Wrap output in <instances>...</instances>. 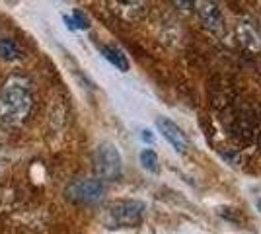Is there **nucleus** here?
<instances>
[{"label":"nucleus","mask_w":261,"mask_h":234,"mask_svg":"<svg viewBox=\"0 0 261 234\" xmlns=\"http://www.w3.org/2000/svg\"><path fill=\"white\" fill-rule=\"evenodd\" d=\"M193 10L197 12L199 20L213 32H218L224 25V16L215 0H193Z\"/></svg>","instance_id":"obj_6"},{"label":"nucleus","mask_w":261,"mask_h":234,"mask_svg":"<svg viewBox=\"0 0 261 234\" xmlns=\"http://www.w3.org/2000/svg\"><path fill=\"white\" fill-rule=\"evenodd\" d=\"M141 164L144 170H148V172H158V154L154 152L152 148H144L141 150Z\"/></svg>","instance_id":"obj_11"},{"label":"nucleus","mask_w":261,"mask_h":234,"mask_svg":"<svg viewBox=\"0 0 261 234\" xmlns=\"http://www.w3.org/2000/svg\"><path fill=\"white\" fill-rule=\"evenodd\" d=\"M142 139H144V141H148V143H152V135H150L148 129H144V131H142Z\"/></svg>","instance_id":"obj_14"},{"label":"nucleus","mask_w":261,"mask_h":234,"mask_svg":"<svg viewBox=\"0 0 261 234\" xmlns=\"http://www.w3.org/2000/svg\"><path fill=\"white\" fill-rule=\"evenodd\" d=\"M146 205L142 201L137 199H119L109 203L103 209L101 215V223L106 228H135L142 223L144 219Z\"/></svg>","instance_id":"obj_2"},{"label":"nucleus","mask_w":261,"mask_h":234,"mask_svg":"<svg viewBox=\"0 0 261 234\" xmlns=\"http://www.w3.org/2000/svg\"><path fill=\"white\" fill-rule=\"evenodd\" d=\"M259 72H261V63H259Z\"/></svg>","instance_id":"obj_16"},{"label":"nucleus","mask_w":261,"mask_h":234,"mask_svg":"<svg viewBox=\"0 0 261 234\" xmlns=\"http://www.w3.org/2000/svg\"><path fill=\"white\" fill-rule=\"evenodd\" d=\"M32 110V80L22 74H10L0 84V123L18 127L30 117Z\"/></svg>","instance_id":"obj_1"},{"label":"nucleus","mask_w":261,"mask_h":234,"mask_svg":"<svg viewBox=\"0 0 261 234\" xmlns=\"http://www.w3.org/2000/svg\"><path fill=\"white\" fill-rule=\"evenodd\" d=\"M94 164H96V172H98L99 179H113L121 178L123 172V160L117 150V146L113 143H101L96 148V156H94Z\"/></svg>","instance_id":"obj_4"},{"label":"nucleus","mask_w":261,"mask_h":234,"mask_svg":"<svg viewBox=\"0 0 261 234\" xmlns=\"http://www.w3.org/2000/svg\"><path fill=\"white\" fill-rule=\"evenodd\" d=\"M99 53L106 57L113 67L119 68L121 72L129 70V61H127V57H125V53L121 51L119 47H115V45H99Z\"/></svg>","instance_id":"obj_9"},{"label":"nucleus","mask_w":261,"mask_h":234,"mask_svg":"<svg viewBox=\"0 0 261 234\" xmlns=\"http://www.w3.org/2000/svg\"><path fill=\"white\" fill-rule=\"evenodd\" d=\"M109 10L113 12L121 22L135 23L144 18L148 10L146 0H108Z\"/></svg>","instance_id":"obj_5"},{"label":"nucleus","mask_w":261,"mask_h":234,"mask_svg":"<svg viewBox=\"0 0 261 234\" xmlns=\"http://www.w3.org/2000/svg\"><path fill=\"white\" fill-rule=\"evenodd\" d=\"M236 35H238V41L244 49H248L251 53H259L261 51V35L251 22H248V20L238 22V25H236Z\"/></svg>","instance_id":"obj_8"},{"label":"nucleus","mask_w":261,"mask_h":234,"mask_svg":"<svg viewBox=\"0 0 261 234\" xmlns=\"http://www.w3.org/2000/svg\"><path fill=\"white\" fill-rule=\"evenodd\" d=\"M257 211L261 213V197H259V199H257Z\"/></svg>","instance_id":"obj_15"},{"label":"nucleus","mask_w":261,"mask_h":234,"mask_svg":"<svg viewBox=\"0 0 261 234\" xmlns=\"http://www.w3.org/2000/svg\"><path fill=\"white\" fill-rule=\"evenodd\" d=\"M74 22H76V28L80 30H88V20L84 18V14L82 12H74Z\"/></svg>","instance_id":"obj_13"},{"label":"nucleus","mask_w":261,"mask_h":234,"mask_svg":"<svg viewBox=\"0 0 261 234\" xmlns=\"http://www.w3.org/2000/svg\"><path fill=\"white\" fill-rule=\"evenodd\" d=\"M65 195L78 205H96L106 195V186L99 178H80L66 186Z\"/></svg>","instance_id":"obj_3"},{"label":"nucleus","mask_w":261,"mask_h":234,"mask_svg":"<svg viewBox=\"0 0 261 234\" xmlns=\"http://www.w3.org/2000/svg\"><path fill=\"white\" fill-rule=\"evenodd\" d=\"M0 57L6 61V63H14V61H20L23 57L22 47L16 43L10 37H2L0 39Z\"/></svg>","instance_id":"obj_10"},{"label":"nucleus","mask_w":261,"mask_h":234,"mask_svg":"<svg viewBox=\"0 0 261 234\" xmlns=\"http://www.w3.org/2000/svg\"><path fill=\"white\" fill-rule=\"evenodd\" d=\"M174 4L179 8L181 12H189L193 10V0H174Z\"/></svg>","instance_id":"obj_12"},{"label":"nucleus","mask_w":261,"mask_h":234,"mask_svg":"<svg viewBox=\"0 0 261 234\" xmlns=\"http://www.w3.org/2000/svg\"><path fill=\"white\" fill-rule=\"evenodd\" d=\"M156 127H158V131L162 133L164 139L174 146L177 152H185V150H187L189 141H187V137H185L184 129H181L177 123H174L172 119H168V117H158V119H156Z\"/></svg>","instance_id":"obj_7"}]
</instances>
